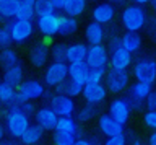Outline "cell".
Listing matches in <instances>:
<instances>
[{
  "instance_id": "6da1fadb",
  "label": "cell",
  "mask_w": 156,
  "mask_h": 145,
  "mask_svg": "<svg viewBox=\"0 0 156 145\" xmlns=\"http://www.w3.org/2000/svg\"><path fill=\"white\" fill-rule=\"evenodd\" d=\"M122 26L127 30V33H138L146 26L148 23V15L143 7H138L135 3L127 5L120 13Z\"/></svg>"
},
{
  "instance_id": "7a4b0ae2",
  "label": "cell",
  "mask_w": 156,
  "mask_h": 145,
  "mask_svg": "<svg viewBox=\"0 0 156 145\" xmlns=\"http://www.w3.org/2000/svg\"><path fill=\"white\" fill-rule=\"evenodd\" d=\"M7 118H5V132H8L13 139H21V135L28 130L29 124V118H26L20 106L10 104L7 106Z\"/></svg>"
},
{
  "instance_id": "3957f363",
  "label": "cell",
  "mask_w": 156,
  "mask_h": 145,
  "mask_svg": "<svg viewBox=\"0 0 156 145\" xmlns=\"http://www.w3.org/2000/svg\"><path fill=\"white\" fill-rule=\"evenodd\" d=\"M44 91H46V88H44V85L41 83V82L37 80H23L21 83H20V86L16 88V95H15V100L13 103L15 106H21L23 103H33L34 100H39L42 98Z\"/></svg>"
},
{
  "instance_id": "277c9868",
  "label": "cell",
  "mask_w": 156,
  "mask_h": 145,
  "mask_svg": "<svg viewBox=\"0 0 156 145\" xmlns=\"http://www.w3.org/2000/svg\"><path fill=\"white\" fill-rule=\"evenodd\" d=\"M7 28L12 36V41L16 44H23L26 42L34 33V23L33 21H23V20H10L3 25Z\"/></svg>"
},
{
  "instance_id": "5b68a950",
  "label": "cell",
  "mask_w": 156,
  "mask_h": 145,
  "mask_svg": "<svg viewBox=\"0 0 156 145\" xmlns=\"http://www.w3.org/2000/svg\"><path fill=\"white\" fill-rule=\"evenodd\" d=\"M85 64L90 70H106L109 64V52L104 44L90 46L86 51V59Z\"/></svg>"
},
{
  "instance_id": "8992f818",
  "label": "cell",
  "mask_w": 156,
  "mask_h": 145,
  "mask_svg": "<svg viewBox=\"0 0 156 145\" xmlns=\"http://www.w3.org/2000/svg\"><path fill=\"white\" fill-rule=\"evenodd\" d=\"M133 75L136 82H141V83H148L153 86L154 78H156V64L153 59H140L135 62L133 65Z\"/></svg>"
},
{
  "instance_id": "52a82bcc",
  "label": "cell",
  "mask_w": 156,
  "mask_h": 145,
  "mask_svg": "<svg viewBox=\"0 0 156 145\" xmlns=\"http://www.w3.org/2000/svg\"><path fill=\"white\" fill-rule=\"evenodd\" d=\"M49 108L54 111V114L57 118H70L76 109V103L75 100L68 98V96H62V95H52V98L49 100Z\"/></svg>"
},
{
  "instance_id": "ba28073f",
  "label": "cell",
  "mask_w": 156,
  "mask_h": 145,
  "mask_svg": "<svg viewBox=\"0 0 156 145\" xmlns=\"http://www.w3.org/2000/svg\"><path fill=\"white\" fill-rule=\"evenodd\" d=\"M106 80V90H109L111 93H120L125 88H129L130 75L127 70H112L109 69L107 75H104Z\"/></svg>"
},
{
  "instance_id": "9c48e42d",
  "label": "cell",
  "mask_w": 156,
  "mask_h": 145,
  "mask_svg": "<svg viewBox=\"0 0 156 145\" xmlns=\"http://www.w3.org/2000/svg\"><path fill=\"white\" fill-rule=\"evenodd\" d=\"M67 77H68V64L67 62H52L46 69L44 83L49 86H57L62 82H65Z\"/></svg>"
},
{
  "instance_id": "30bf717a",
  "label": "cell",
  "mask_w": 156,
  "mask_h": 145,
  "mask_svg": "<svg viewBox=\"0 0 156 145\" xmlns=\"http://www.w3.org/2000/svg\"><path fill=\"white\" fill-rule=\"evenodd\" d=\"M41 34L47 36V38H52L57 34L58 31V15L55 12H51V13H44V15H39L36 16V25Z\"/></svg>"
},
{
  "instance_id": "8fae6325",
  "label": "cell",
  "mask_w": 156,
  "mask_h": 145,
  "mask_svg": "<svg viewBox=\"0 0 156 145\" xmlns=\"http://www.w3.org/2000/svg\"><path fill=\"white\" fill-rule=\"evenodd\" d=\"M130 108H129V104L124 101V98H115V100H112L111 101V104H109V114L112 119L115 121L119 125H124L129 122V119H130Z\"/></svg>"
},
{
  "instance_id": "7c38bea8",
  "label": "cell",
  "mask_w": 156,
  "mask_h": 145,
  "mask_svg": "<svg viewBox=\"0 0 156 145\" xmlns=\"http://www.w3.org/2000/svg\"><path fill=\"white\" fill-rule=\"evenodd\" d=\"M81 95L83 98L86 100L88 104H98V103H102L107 96V90L102 83H86L81 90Z\"/></svg>"
},
{
  "instance_id": "4fadbf2b",
  "label": "cell",
  "mask_w": 156,
  "mask_h": 145,
  "mask_svg": "<svg viewBox=\"0 0 156 145\" xmlns=\"http://www.w3.org/2000/svg\"><path fill=\"white\" fill-rule=\"evenodd\" d=\"M33 118L36 119V125L41 127L42 130H54L55 129V124H57V119H58L49 106L37 108Z\"/></svg>"
},
{
  "instance_id": "5bb4252c",
  "label": "cell",
  "mask_w": 156,
  "mask_h": 145,
  "mask_svg": "<svg viewBox=\"0 0 156 145\" xmlns=\"http://www.w3.org/2000/svg\"><path fill=\"white\" fill-rule=\"evenodd\" d=\"M91 16H93V23H98V25H107L114 20L115 16V7L112 3H99L93 8L91 12Z\"/></svg>"
},
{
  "instance_id": "9a60e30c",
  "label": "cell",
  "mask_w": 156,
  "mask_h": 145,
  "mask_svg": "<svg viewBox=\"0 0 156 145\" xmlns=\"http://www.w3.org/2000/svg\"><path fill=\"white\" fill-rule=\"evenodd\" d=\"M90 69L85 62H76V64H68V77L67 78L73 82V83H78L81 86H85L90 80Z\"/></svg>"
},
{
  "instance_id": "2e32d148",
  "label": "cell",
  "mask_w": 156,
  "mask_h": 145,
  "mask_svg": "<svg viewBox=\"0 0 156 145\" xmlns=\"http://www.w3.org/2000/svg\"><path fill=\"white\" fill-rule=\"evenodd\" d=\"M98 125H99V130L106 135V139H111V137H117V135H124V127L119 125L114 119L111 118L109 114H101L99 116V121H98Z\"/></svg>"
},
{
  "instance_id": "e0dca14e",
  "label": "cell",
  "mask_w": 156,
  "mask_h": 145,
  "mask_svg": "<svg viewBox=\"0 0 156 145\" xmlns=\"http://www.w3.org/2000/svg\"><path fill=\"white\" fill-rule=\"evenodd\" d=\"M132 64V56L122 47H115L114 51H111L109 56V65L112 70H127Z\"/></svg>"
},
{
  "instance_id": "ac0fdd59",
  "label": "cell",
  "mask_w": 156,
  "mask_h": 145,
  "mask_svg": "<svg viewBox=\"0 0 156 145\" xmlns=\"http://www.w3.org/2000/svg\"><path fill=\"white\" fill-rule=\"evenodd\" d=\"M86 51H88V46L83 44V42H73V44L67 46V49H65V62L67 64L85 62Z\"/></svg>"
},
{
  "instance_id": "d6986e66",
  "label": "cell",
  "mask_w": 156,
  "mask_h": 145,
  "mask_svg": "<svg viewBox=\"0 0 156 145\" xmlns=\"http://www.w3.org/2000/svg\"><path fill=\"white\" fill-rule=\"evenodd\" d=\"M29 60H31V64L34 67H37V69L44 67L49 60V47L46 44H42V42L34 44L33 49L29 51Z\"/></svg>"
},
{
  "instance_id": "ffe728a7",
  "label": "cell",
  "mask_w": 156,
  "mask_h": 145,
  "mask_svg": "<svg viewBox=\"0 0 156 145\" xmlns=\"http://www.w3.org/2000/svg\"><path fill=\"white\" fill-rule=\"evenodd\" d=\"M141 44H143V39H141V36L138 33H125L120 38V47L129 52L130 56L138 52L141 49Z\"/></svg>"
},
{
  "instance_id": "44dd1931",
  "label": "cell",
  "mask_w": 156,
  "mask_h": 145,
  "mask_svg": "<svg viewBox=\"0 0 156 145\" xmlns=\"http://www.w3.org/2000/svg\"><path fill=\"white\" fill-rule=\"evenodd\" d=\"M54 130H57V132H63V134H72V135H75L76 139L81 137L80 125H78V122L72 118V116H70V118H58L57 124H55V129H54Z\"/></svg>"
},
{
  "instance_id": "7402d4cb",
  "label": "cell",
  "mask_w": 156,
  "mask_h": 145,
  "mask_svg": "<svg viewBox=\"0 0 156 145\" xmlns=\"http://www.w3.org/2000/svg\"><path fill=\"white\" fill-rule=\"evenodd\" d=\"M104 28L98 23H90L85 30V36H86V41L90 42V46H98V44H102L104 41Z\"/></svg>"
},
{
  "instance_id": "603a6c76",
  "label": "cell",
  "mask_w": 156,
  "mask_h": 145,
  "mask_svg": "<svg viewBox=\"0 0 156 145\" xmlns=\"http://www.w3.org/2000/svg\"><path fill=\"white\" fill-rule=\"evenodd\" d=\"M34 0H20L16 13H15L13 20H23V21H33L36 15H34Z\"/></svg>"
},
{
  "instance_id": "cb8c5ba5",
  "label": "cell",
  "mask_w": 156,
  "mask_h": 145,
  "mask_svg": "<svg viewBox=\"0 0 156 145\" xmlns=\"http://www.w3.org/2000/svg\"><path fill=\"white\" fill-rule=\"evenodd\" d=\"M23 77H24V70H23L21 64H20V65L12 67V69L3 70V80L2 82L8 83L10 86H13V88H18L20 83L23 82Z\"/></svg>"
},
{
  "instance_id": "d4e9b609",
  "label": "cell",
  "mask_w": 156,
  "mask_h": 145,
  "mask_svg": "<svg viewBox=\"0 0 156 145\" xmlns=\"http://www.w3.org/2000/svg\"><path fill=\"white\" fill-rule=\"evenodd\" d=\"M18 3L20 0H0V23L2 25L15 18Z\"/></svg>"
},
{
  "instance_id": "484cf974",
  "label": "cell",
  "mask_w": 156,
  "mask_h": 145,
  "mask_svg": "<svg viewBox=\"0 0 156 145\" xmlns=\"http://www.w3.org/2000/svg\"><path fill=\"white\" fill-rule=\"evenodd\" d=\"M55 88V95H62V96H68V98H75V96H80L81 95V90H83V86L81 85H78V83H73V82L70 80H65V82H62L60 85H57V86H54Z\"/></svg>"
},
{
  "instance_id": "4316f807",
  "label": "cell",
  "mask_w": 156,
  "mask_h": 145,
  "mask_svg": "<svg viewBox=\"0 0 156 145\" xmlns=\"http://www.w3.org/2000/svg\"><path fill=\"white\" fill-rule=\"evenodd\" d=\"M88 7L86 0H65V5H63V13L65 16H70V18H76L85 13Z\"/></svg>"
},
{
  "instance_id": "83f0119b",
  "label": "cell",
  "mask_w": 156,
  "mask_h": 145,
  "mask_svg": "<svg viewBox=\"0 0 156 145\" xmlns=\"http://www.w3.org/2000/svg\"><path fill=\"white\" fill-rule=\"evenodd\" d=\"M76 30H78L76 18L58 15V31H57V34H60V36H72Z\"/></svg>"
},
{
  "instance_id": "f1b7e54d",
  "label": "cell",
  "mask_w": 156,
  "mask_h": 145,
  "mask_svg": "<svg viewBox=\"0 0 156 145\" xmlns=\"http://www.w3.org/2000/svg\"><path fill=\"white\" fill-rule=\"evenodd\" d=\"M44 137V130L41 127H37L36 124H31L28 127V130L21 135V145H37Z\"/></svg>"
},
{
  "instance_id": "f546056e",
  "label": "cell",
  "mask_w": 156,
  "mask_h": 145,
  "mask_svg": "<svg viewBox=\"0 0 156 145\" xmlns=\"http://www.w3.org/2000/svg\"><path fill=\"white\" fill-rule=\"evenodd\" d=\"M151 91H153V86H151V85L141 83V82H135L133 85L129 86L127 95L132 96V98H135V100H138V101H145L146 96H148Z\"/></svg>"
},
{
  "instance_id": "4dcf8cb0",
  "label": "cell",
  "mask_w": 156,
  "mask_h": 145,
  "mask_svg": "<svg viewBox=\"0 0 156 145\" xmlns=\"http://www.w3.org/2000/svg\"><path fill=\"white\" fill-rule=\"evenodd\" d=\"M15 65H20V57L16 54V51H13L12 47L5 49V51H0V69L7 70Z\"/></svg>"
},
{
  "instance_id": "1f68e13d",
  "label": "cell",
  "mask_w": 156,
  "mask_h": 145,
  "mask_svg": "<svg viewBox=\"0 0 156 145\" xmlns=\"http://www.w3.org/2000/svg\"><path fill=\"white\" fill-rule=\"evenodd\" d=\"M15 95H16V88L10 86L5 82H0V103L5 106H10L15 100Z\"/></svg>"
},
{
  "instance_id": "d6a6232c",
  "label": "cell",
  "mask_w": 156,
  "mask_h": 145,
  "mask_svg": "<svg viewBox=\"0 0 156 145\" xmlns=\"http://www.w3.org/2000/svg\"><path fill=\"white\" fill-rule=\"evenodd\" d=\"M98 114V106L94 104H85L83 108L76 113V122H88V121H91L94 116Z\"/></svg>"
},
{
  "instance_id": "836d02e7",
  "label": "cell",
  "mask_w": 156,
  "mask_h": 145,
  "mask_svg": "<svg viewBox=\"0 0 156 145\" xmlns=\"http://www.w3.org/2000/svg\"><path fill=\"white\" fill-rule=\"evenodd\" d=\"M75 140H76V137L72 134H63V132H57V130H54V134H52L54 145H73Z\"/></svg>"
},
{
  "instance_id": "e575fe53",
  "label": "cell",
  "mask_w": 156,
  "mask_h": 145,
  "mask_svg": "<svg viewBox=\"0 0 156 145\" xmlns=\"http://www.w3.org/2000/svg\"><path fill=\"white\" fill-rule=\"evenodd\" d=\"M34 15L39 16V15H44V13H51L52 10V3L51 0H34Z\"/></svg>"
},
{
  "instance_id": "d590c367",
  "label": "cell",
  "mask_w": 156,
  "mask_h": 145,
  "mask_svg": "<svg viewBox=\"0 0 156 145\" xmlns=\"http://www.w3.org/2000/svg\"><path fill=\"white\" fill-rule=\"evenodd\" d=\"M65 44H55L49 49V56H52V62H65Z\"/></svg>"
},
{
  "instance_id": "8d00e7d4",
  "label": "cell",
  "mask_w": 156,
  "mask_h": 145,
  "mask_svg": "<svg viewBox=\"0 0 156 145\" xmlns=\"http://www.w3.org/2000/svg\"><path fill=\"white\" fill-rule=\"evenodd\" d=\"M12 44H13V41H12V36H10V31L7 28L0 26V51L10 49Z\"/></svg>"
},
{
  "instance_id": "74e56055",
  "label": "cell",
  "mask_w": 156,
  "mask_h": 145,
  "mask_svg": "<svg viewBox=\"0 0 156 145\" xmlns=\"http://www.w3.org/2000/svg\"><path fill=\"white\" fill-rule=\"evenodd\" d=\"M143 124L148 129H154L156 127V113L154 111H146L143 114Z\"/></svg>"
},
{
  "instance_id": "f35d334b",
  "label": "cell",
  "mask_w": 156,
  "mask_h": 145,
  "mask_svg": "<svg viewBox=\"0 0 156 145\" xmlns=\"http://www.w3.org/2000/svg\"><path fill=\"white\" fill-rule=\"evenodd\" d=\"M106 75V70H91L90 72V80L88 83H102Z\"/></svg>"
},
{
  "instance_id": "ab89813d",
  "label": "cell",
  "mask_w": 156,
  "mask_h": 145,
  "mask_svg": "<svg viewBox=\"0 0 156 145\" xmlns=\"http://www.w3.org/2000/svg\"><path fill=\"white\" fill-rule=\"evenodd\" d=\"M20 109H21V113L26 116V118H33L34 113H36V104L34 103H23L20 106Z\"/></svg>"
},
{
  "instance_id": "60d3db41",
  "label": "cell",
  "mask_w": 156,
  "mask_h": 145,
  "mask_svg": "<svg viewBox=\"0 0 156 145\" xmlns=\"http://www.w3.org/2000/svg\"><path fill=\"white\" fill-rule=\"evenodd\" d=\"M102 145H127V140H125L124 135H117V137L106 139Z\"/></svg>"
},
{
  "instance_id": "b9f144b4",
  "label": "cell",
  "mask_w": 156,
  "mask_h": 145,
  "mask_svg": "<svg viewBox=\"0 0 156 145\" xmlns=\"http://www.w3.org/2000/svg\"><path fill=\"white\" fill-rule=\"evenodd\" d=\"M145 108L148 109V111H154V109H156V95H154V91H151V93L146 96V100H145Z\"/></svg>"
},
{
  "instance_id": "7bdbcfd3",
  "label": "cell",
  "mask_w": 156,
  "mask_h": 145,
  "mask_svg": "<svg viewBox=\"0 0 156 145\" xmlns=\"http://www.w3.org/2000/svg\"><path fill=\"white\" fill-rule=\"evenodd\" d=\"M73 145H98L96 139H85V137H80L76 139L75 142H73Z\"/></svg>"
},
{
  "instance_id": "ee69618b",
  "label": "cell",
  "mask_w": 156,
  "mask_h": 145,
  "mask_svg": "<svg viewBox=\"0 0 156 145\" xmlns=\"http://www.w3.org/2000/svg\"><path fill=\"white\" fill-rule=\"evenodd\" d=\"M51 3H52V10L58 13V12H62L63 10V5H65V0H51Z\"/></svg>"
},
{
  "instance_id": "f6af8a7d",
  "label": "cell",
  "mask_w": 156,
  "mask_h": 145,
  "mask_svg": "<svg viewBox=\"0 0 156 145\" xmlns=\"http://www.w3.org/2000/svg\"><path fill=\"white\" fill-rule=\"evenodd\" d=\"M148 145H156V134L154 132H151L150 139H148Z\"/></svg>"
},
{
  "instance_id": "bcb514c9",
  "label": "cell",
  "mask_w": 156,
  "mask_h": 145,
  "mask_svg": "<svg viewBox=\"0 0 156 145\" xmlns=\"http://www.w3.org/2000/svg\"><path fill=\"white\" fill-rule=\"evenodd\" d=\"M135 5H138V7L148 5V0H136V2H135Z\"/></svg>"
},
{
  "instance_id": "7dc6e473",
  "label": "cell",
  "mask_w": 156,
  "mask_h": 145,
  "mask_svg": "<svg viewBox=\"0 0 156 145\" xmlns=\"http://www.w3.org/2000/svg\"><path fill=\"white\" fill-rule=\"evenodd\" d=\"M3 137H5V127H3L2 124H0V142L3 140Z\"/></svg>"
},
{
  "instance_id": "c3c4849f",
  "label": "cell",
  "mask_w": 156,
  "mask_h": 145,
  "mask_svg": "<svg viewBox=\"0 0 156 145\" xmlns=\"http://www.w3.org/2000/svg\"><path fill=\"white\" fill-rule=\"evenodd\" d=\"M0 145H16L13 142V140H2V142H0Z\"/></svg>"
},
{
  "instance_id": "681fc988",
  "label": "cell",
  "mask_w": 156,
  "mask_h": 145,
  "mask_svg": "<svg viewBox=\"0 0 156 145\" xmlns=\"http://www.w3.org/2000/svg\"><path fill=\"white\" fill-rule=\"evenodd\" d=\"M132 145H145V143H141V142H140V140H135V142H133V143H132Z\"/></svg>"
}]
</instances>
